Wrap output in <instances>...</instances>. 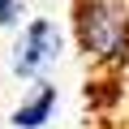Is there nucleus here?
<instances>
[{
  "mask_svg": "<svg viewBox=\"0 0 129 129\" xmlns=\"http://www.w3.org/2000/svg\"><path fill=\"white\" fill-rule=\"evenodd\" d=\"M17 17H22V0H0V22L13 26Z\"/></svg>",
  "mask_w": 129,
  "mask_h": 129,
  "instance_id": "20e7f679",
  "label": "nucleus"
},
{
  "mask_svg": "<svg viewBox=\"0 0 129 129\" xmlns=\"http://www.w3.org/2000/svg\"><path fill=\"white\" fill-rule=\"evenodd\" d=\"M60 52V35H56V26L47 22V17H35L26 30H22V43H17V73H39V64L47 60V56H56Z\"/></svg>",
  "mask_w": 129,
  "mask_h": 129,
  "instance_id": "f03ea898",
  "label": "nucleus"
},
{
  "mask_svg": "<svg viewBox=\"0 0 129 129\" xmlns=\"http://www.w3.org/2000/svg\"><path fill=\"white\" fill-rule=\"evenodd\" d=\"M73 26L95 73L116 78L129 60V13L120 0H73Z\"/></svg>",
  "mask_w": 129,
  "mask_h": 129,
  "instance_id": "f257e3e1",
  "label": "nucleus"
},
{
  "mask_svg": "<svg viewBox=\"0 0 129 129\" xmlns=\"http://www.w3.org/2000/svg\"><path fill=\"white\" fill-rule=\"evenodd\" d=\"M52 108H56V86H43L30 103H22V108L13 112V125H17V129H39V125L52 116Z\"/></svg>",
  "mask_w": 129,
  "mask_h": 129,
  "instance_id": "7ed1b4c3",
  "label": "nucleus"
}]
</instances>
